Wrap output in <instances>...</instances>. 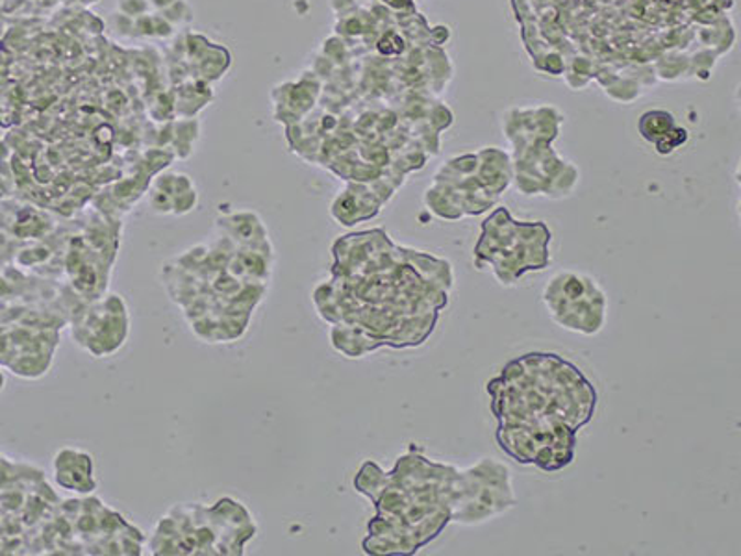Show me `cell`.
Masks as SVG:
<instances>
[{
  "mask_svg": "<svg viewBox=\"0 0 741 556\" xmlns=\"http://www.w3.org/2000/svg\"><path fill=\"white\" fill-rule=\"evenodd\" d=\"M549 241L551 232L545 225H517L510 219L509 211L499 210L484 222V232L475 254L479 262L490 252L506 247V251L497 252L486 262L491 264L501 284H514L525 271L543 270L549 264Z\"/></svg>",
  "mask_w": 741,
  "mask_h": 556,
  "instance_id": "6da1fadb",
  "label": "cell"
},
{
  "mask_svg": "<svg viewBox=\"0 0 741 556\" xmlns=\"http://www.w3.org/2000/svg\"><path fill=\"white\" fill-rule=\"evenodd\" d=\"M543 301L553 319L573 332L591 336L604 325L607 297L591 276L558 273L545 287Z\"/></svg>",
  "mask_w": 741,
  "mask_h": 556,
  "instance_id": "7a4b0ae2",
  "label": "cell"
}]
</instances>
